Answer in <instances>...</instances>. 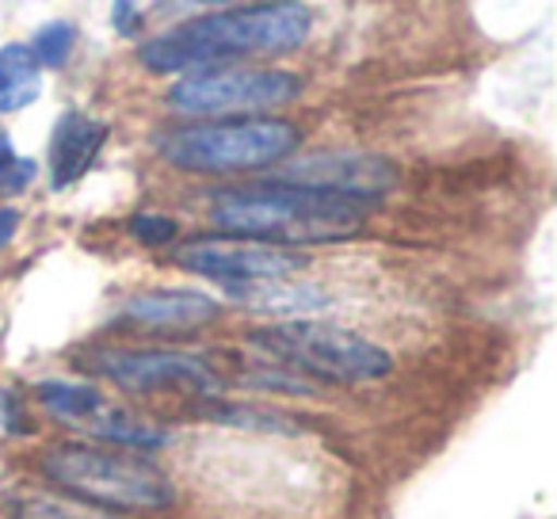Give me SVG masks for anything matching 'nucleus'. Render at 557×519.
<instances>
[{
	"instance_id": "4468645a",
	"label": "nucleus",
	"mask_w": 557,
	"mask_h": 519,
	"mask_svg": "<svg viewBox=\"0 0 557 519\" xmlns=\"http://www.w3.org/2000/svg\"><path fill=\"white\" fill-rule=\"evenodd\" d=\"M88 432L103 443H119L126 450H153V447H164L169 443V432L149 420L134 417V412H123V409H96L92 417L85 420Z\"/></svg>"
},
{
	"instance_id": "f8f14e48",
	"label": "nucleus",
	"mask_w": 557,
	"mask_h": 519,
	"mask_svg": "<svg viewBox=\"0 0 557 519\" xmlns=\"http://www.w3.org/2000/svg\"><path fill=\"white\" fill-rule=\"evenodd\" d=\"M123 313L146 329H202L222 313V306L202 291H146L134 295Z\"/></svg>"
},
{
	"instance_id": "6e6552de",
	"label": "nucleus",
	"mask_w": 557,
	"mask_h": 519,
	"mask_svg": "<svg viewBox=\"0 0 557 519\" xmlns=\"http://www.w3.org/2000/svg\"><path fill=\"white\" fill-rule=\"evenodd\" d=\"M96 374L123 390H138V394H153V390H191V394H218L222 379L218 371L199 356L187 351H161V348H103L88 359Z\"/></svg>"
},
{
	"instance_id": "dca6fc26",
	"label": "nucleus",
	"mask_w": 557,
	"mask_h": 519,
	"mask_svg": "<svg viewBox=\"0 0 557 519\" xmlns=\"http://www.w3.org/2000/svg\"><path fill=\"white\" fill-rule=\"evenodd\" d=\"M73 42H77V27L65 24V20H50L35 32V39L27 42L35 54V62L47 65V70H62L73 54Z\"/></svg>"
},
{
	"instance_id": "0eeeda50",
	"label": "nucleus",
	"mask_w": 557,
	"mask_h": 519,
	"mask_svg": "<svg viewBox=\"0 0 557 519\" xmlns=\"http://www.w3.org/2000/svg\"><path fill=\"white\" fill-rule=\"evenodd\" d=\"M176 264L230 287V283H248V280H283V275L302 272L310 260L302 252H295V248L268 245V240L202 237L180 248Z\"/></svg>"
},
{
	"instance_id": "20e7f679",
	"label": "nucleus",
	"mask_w": 557,
	"mask_h": 519,
	"mask_svg": "<svg viewBox=\"0 0 557 519\" xmlns=\"http://www.w3.org/2000/svg\"><path fill=\"white\" fill-rule=\"evenodd\" d=\"M42 473L70 496H81L96 508L115 511H161L176 501L172 481L161 466L138 455L88 447V443H62L47 450Z\"/></svg>"
},
{
	"instance_id": "39448f33",
	"label": "nucleus",
	"mask_w": 557,
	"mask_h": 519,
	"mask_svg": "<svg viewBox=\"0 0 557 519\" xmlns=\"http://www.w3.org/2000/svg\"><path fill=\"white\" fill-rule=\"evenodd\" d=\"M248 344L275 363L321 382H374L394 371V356L382 344L313 318L256 329Z\"/></svg>"
},
{
	"instance_id": "ddd939ff",
	"label": "nucleus",
	"mask_w": 557,
	"mask_h": 519,
	"mask_svg": "<svg viewBox=\"0 0 557 519\" xmlns=\"http://www.w3.org/2000/svg\"><path fill=\"white\" fill-rule=\"evenodd\" d=\"M42 65L35 62L27 42H9L0 47V115H16L32 108L42 92Z\"/></svg>"
},
{
	"instance_id": "f03ea898",
	"label": "nucleus",
	"mask_w": 557,
	"mask_h": 519,
	"mask_svg": "<svg viewBox=\"0 0 557 519\" xmlns=\"http://www.w3.org/2000/svg\"><path fill=\"white\" fill-rule=\"evenodd\" d=\"M379 207L356 195L318 191V187H295L263 180L252 187L222 191L210 207L214 225L233 237L268 240V245H336L363 233L367 214Z\"/></svg>"
},
{
	"instance_id": "6ab92c4d",
	"label": "nucleus",
	"mask_w": 557,
	"mask_h": 519,
	"mask_svg": "<svg viewBox=\"0 0 557 519\" xmlns=\"http://www.w3.org/2000/svg\"><path fill=\"white\" fill-rule=\"evenodd\" d=\"M180 233L176 218L169 214H153V210H141V214L131 218V237L146 248H161V245H172Z\"/></svg>"
},
{
	"instance_id": "aec40b11",
	"label": "nucleus",
	"mask_w": 557,
	"mask_h": 519,
	"mask_svg": "<svg viewBox=\"0 0 557 519\" xmlns=\"http://www.w3.org/2000/svg\"><path fill=\"white\" fill-rule=\"evenodd\" d=\"M214 420L218 424H245V428H260V432H295V424H287V417H278V412H268V409H225L218 405L214 409Z\"/></svg>"
},
{
	"instance_id": "9d476101",
	"label": "nucleus",
	"mask_w": 557,
	"mask_h": 519,
	"mask_svg": "<svg viewBox=\"0 0 557 519\" xmlns=\"http://www.w3.org/2000/svg\"><path fill=\"white\" fill-rule=\"evenodd\" d=\"M103 141H108V123H100V119H88L81 111L58 119L54 141H50V184L58 191L77 184L96 164Z\"/></svg>"
},
{
	"instance_id": "412c9836",
	"label": "nucleus",
	"mask_w": 557,
	"mask_h": 519,
	"mask_svg": "<svg viewBox=\"0 0 557 519\" xmlns=\"http://www.w3.org/2000/svg\"><path fill=\"white\" fill-rule=\"evenodd\" d=\"M20 230V210L16 207H0V248L9 245Z\"/></svg>"
},
{
	"instance_id": "4be33fe9",
	"label": "nucleus",
	"mask_w": 557,
	"mask_h": 519,
	"mask_svg": "<svg viewBox=\"0 0 557 519\" xmlns=\"http://www.w3.org/2000/svg\"><path fill=\"white\" fill-rule=\"evenodd\" d=\"M191 4H233V0H191Z\"/></svg>"
},
{
	"instance_id": "423d86ee",
	"label": "nucleus",
	"mask_w": 557,
	"mask_h": 519,
	"mask_svg": "<svg viewBox=\"0 0 557 519\" xmlns=\"http://www.w3.org/2000/svg\"><path fill=\"white\" fill-rule=\"evenodd\" d=\"M302 96V77L290 70H195L169 88V108L180 115H256Z\"/></svg>"
},
{
	"instance_id": "f257e3e1",
	"label": "nucleus",
	"mask_w": 557,
	"mask_h": 519,
	"mask_svg": "<svg viewBox=\"0 0 557 519\" xmlns=\"http://www.w3.org/2000/svg\"><path fill=\"white\" fill-rule=\"evenodd\" d=\"M313 32V12L302 0H263L245 9L210 12L187 20L172 32L149 39L138 50V62L149 73H195L214 70L233 58L290 54Z\"/></svg>"
},
{
	"instance_id": "1a4fd4ad",
	"label": "nucleus",
	"mask_w": 557,
	"mask_h": 519,
	"mask_svg": "<svg viewBox=\"0 0 557 519\" xmlns=\"http://www.w3.org/2000/svg\"><path fill=\"white\" fill-rule=\"evenodd\" d=\"M275 184L318 187V191L379 202L397 184V164L379 153H313L278 164Z\"/></svg>"
},
{
	"instance_id": "7ed1b4c3",
	"label": "nucleus",
	"mask_w": 557,
	"mask_h": 519,
	"mask_svg": "<svg viewBox=\"0 0 557 519\" xmlns=\"http://www.w3.org/2000/svg\"><path fill=\"white\" fill-rule=\"evenodd\" d=\"M302 146V131L287 119H218V123L172 126L157 138V153L172 169L225 176V172H260L283 164Z\"/></svg>"
},
{
	"instance_id": "f3484780",
	"label": "nucleus",
	"mask_w": 557,
	"mask_h": 519,
	"mask_svg": "<svg viewBox=\"0 0 557 519\" xmlns=\"http://www.w3.org/2000/svg\"><path fill=\"white\" fill-rule=\"evenodd\" d=\"M20 519H111V511H100L96 504H73L58 496H27L16 504Z\"/></svg>"
},
{
	"instance_id": "9b49d317",
	"label": "nucleus",
	"mask_w": 557,
	"mask_h": 519,
	"mask_svg": "<svg viewBox=\"0 0 557 519\" xmlns=\"http://www.w3.org/2000/svg\"><path fill=\"white\" fill-rule=\"evenodd\" d=\"M230 298L237 306L252 313H271V318L298 321L310 318V313L329 310V295L313 283H298L290 275L283 280H248V283H230Z\"/></svg>"
},
{
	"instance_id": "a211bd4d",
	"label": "nucleus",
	"mask_w": 557,
	"mask_h": 519,
	"mask_svg": "<svg viewBox=\"0 0 557 519\" xmlns=\"http://www.w3.org/2000/svg\"><path fill=\"white\" fill-rule=\"evenodd\" d=\"M39 164L20 157L9 138H0V195H20L35 180Z\"/></svg>"
},
{
	"instance_id": "2eb2a0df",
	"label": "nucleus",
	"mask_w": 557,
	"mask_h": 519,
	"mask_svg": "<svg viewBox=\"0 0 557 519\" xmlns=\"http://www.w3.org/2000/svg\"><path fill=\"white\" fill-rule=\"evenodd\" d=\"M39 401L47 412H54L58 420H88L96 409H103V397L96 386H81V382H42Z\"/></svg>"
}]
</instances>
